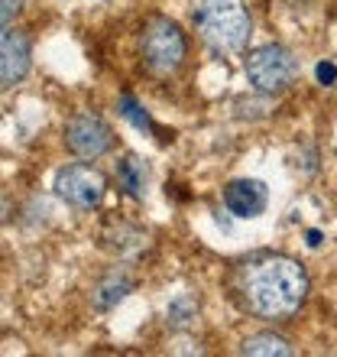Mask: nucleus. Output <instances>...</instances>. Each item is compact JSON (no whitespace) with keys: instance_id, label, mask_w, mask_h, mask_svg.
<instances>
[{"instance_id":"nucleus-3","label":"nucleus","mask_w":337,"mask_h":357,"mask_svg":"<svg viewBox=\"0 0 337 357\" xmlns=\"http://www.w3.org/2000/svg\"><path fill=\"white\" fill-rule=\"evenodd\" d=\"M244 68H246L250 85L260 94H282L295 82V75H299V59L292 56L285 46L269 43V46L253 49L250 56H246Z\"/></svg>"},{"instance_id":"nucleus-10","label":"nucleus","mask_w":337,"mask_h":357,"mask_svg":"<svg viewBox=\"0 0 337 357\" xmlns=\"http://www.w3.org/2000/svg\"><path fill=\"white\" fill-rule=\"evenodd\" d=\"M146 166H143L133 153H127V156H120L117 160V185L123 188V195L130 198H143L146 195Z\"/></svg>"},{"instance_id":"nucleus-2","label":"nucleus","mask_w":337,"mask_h":357,"mask_svg":"<svg viewBox=\"0 0 337 357\" xmlns=\"http://www.w3.org/2000/svg\"><path fill=\"white\" fill-rule=\"evenodd\" d=\"M195 29L214 52H240L253 23L244 0H201L195 7Z\"/></svg>"},{"instance_id":"nucleus-5","label":"nucleus","mask_w":337,"mask_h":357,"mask_svg":"<svg viewBox=\"0 0 337 357\" xmlns=\"http://www.w3.org/2000/svg\"><path fill=\"white\" fill-rule=\"evenodd\" d=\"M52 188H56V195L62 198V202H68V205L78 208V211H91V208H97L101 205V198H104V192H107L104 176L97 169H91V166H84V162L62 166V169L56 172Z\"/></svg>"},{"instance_id":"nucleus-16","label":"nucleus","mask_w":337,"mask_h":357,"mask_svg":"<svg viewBox=\"0 0 337 357\" xmlns=\"http://www.w3.org/2000/svg\"><path fill=\"white\" fill-rule=\"evenodd\" d=\"M318 237H321V234H318V231H308V244H311V247H318V244H321Z\"/></svg>"},{"instance_id":"nucleus-7","label":"nucleus","mask_w":337,"mask_h":357,"mask_svg":"<svg viewBox=\"0 0 337 357\" xmlns=\"http://www.w3.org/2000/svg\"><path fill=\"white\" fill-rule=\"evenodd\" d=\"M224 205L234 218H260L269 205V188L260 178H234L224 188Z\"/></svg>"},{"instance_id":"nucleus-6","label":"nucleus","mask_w":337,"mask_h":357,"mask_svg":"<svg viewBox=\"0 0 337 357\" xmlns=\"http://www.w3.org/2000/svg\"><path fill=\"white\" fill-rule=\"evenodd\" d=\"M65 146L81 160H97L113 146V130L97 114H75L65 123Z\"/></svg>"},{"instance_id":"nucleus-9","label":"nucleus","mask_w":337,"mask_h":357,"mask_svg":"<svg viewBox=\"0 0 337 357\" xmlns=\"http://www.w3.org/2000/svg\"><path fill=\"white\" fill-rule=\"evenodd\" d=\"M130 289H133L130 273L127 270H111L101 282H97V289H94V305H97L101 312H107V309H113V305H117Z\"/></svg>"},{"instance_id":"nucleus-15","label":"nucleus","mask_w":337,"mask_h":357,"mask_svg":"<svg viewBox=\"0 0 337 357\" xmlns=\"http://www.w3.org/2000/svg\"><path fill=\"white\" fill-rule=\"evenodd\" d=\"M315 75H318L321 85H334L337 82V66L334 62H321V66L315 68Z\"/></svg>"},{"instance_id":"nucleus-14","label":"nucleus","mask_w":337,"mask_h":357,"mask_svg":"<svg viewBox=\"0 0 337 357\" xmlns=\"http://www.w3.org/2000/svg\"><path fill=\"white\" fill-rule=\"evenodd\" d=\"M17 13H19V0H3V7H0V20H3V29L13 26Z\"/></svg>"},{"instance_id":"nucleus-8","label":"nucleus","mask_w":337,"mask_h":357,"mask_svg":"<svg viewBox=\"0 0 337 357\" xmlns=\"http://www.w3.org/2000/svg\"><path fill=\"white\" fill-rule=\"evenodd\" d=\"M29 59H33L29 39L17 29H3V39H0V82H3V88H13L17 82H23V75L29 72Z\"/></svg>"},{"instance_id":"nucleus-12","label":"nucleus","mask_w":337,"mask_h":357,"mask_svg":"<svg viewBox=\"0 0 337 357\" xmlns=\"http://www.w3.org/2000/svg\"><path fill=\"white\" fill-rule=\"evenodd\" d=\"M117 107H120V114L133 123V127H136V130H156V123H152V117H150L146 111H143L140 104H136V98H133V94H120V101H117Z\"/></svg>"},{"instance_id":"nucleus-13","label":"nucleus","mask_w":337,"mask_h":357,"mask_svg":"<svg viewBox=\"0 0 337 357\" xmlns=\"http://www.w3.org/2000/svg\"><path fill=\"white\" fill-rule=\"evenodd\" d=\"M195 319V305H191V299H175L172 305L166 309V321L168 325H188V321Z\"/></svg>"},{"instance_id":"nucleus-1","label":"nucleus","mask_w":337,"mask_h":357,"mask_svg":"<svg viewBox=\"0 0 337 357\" xmlns=\"http://www.w3.org/2000/svg\"><path fill=\"white\" fill-rule=\"evenodd\" d=\"M237 289L246 312L260 319H289L308 299V273L285 254H266L240 266Z\"/></svg>"},{"instance_id":"nucleus-11","label":"nucleus","mask_w":337,"mask_h":357,"mask_svg":"<svg viewBox=\"0 0 337 357\" xmlns=\"http://www.w3.org/2000/svg\"><path fill=\"white\" fill-rule=\"evenodd\" d=\"M240 354H253V357H289L292 348L289 341L279 338V335H272V331H260V335H253L240 344Z\"/></svg>"},{"instance_id":"nucleus-4","label":"nucleus","mask_w":337,"mask_h":357,"mask_svg":"<svg viewBox=\"0 0 337 357\" xmlns=\"http://www.w3.org/2000/svg\"><path fill=\"white\" fill-rule=\"evenodd\" d=\"M140 52H143V62L150 72L156 75H168L182 66L185 59V36L182 29L166 17H156L143 26V36H140Z\"/></svg>"}]
</instances>
